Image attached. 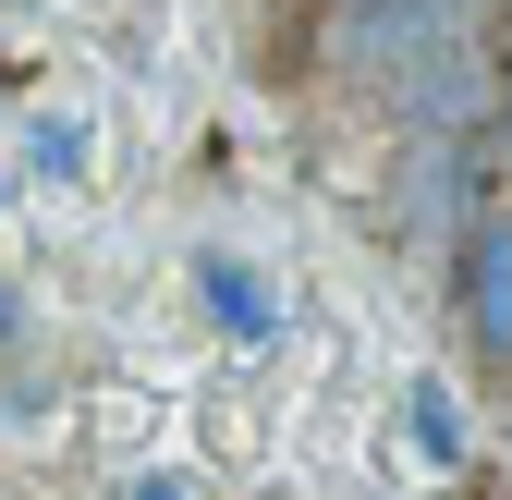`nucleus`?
<instances>
[{
    "label": "nucleus",
    "instance_id": "1",
    "mask_svg": "<svg viewBox=\"0 0 512 500\" xmlns=\"http://www.w3.org/2000/svg\"><path fill=\"white\" fill-rule=\"evenodd\" d=\"M464 330H476L488 366H512V220H488L464 244Z\"/></svg>",
    "mask_w": 512,
    "mask_h": 500
},
{
    "label": "nucleus",
    "instance_id": "2",
    "mask_svg": "<svg viewBox=\"0 0 512 500\" xmlns=\"http://www.w3.org/2000/svg\"><path fill=\"white\" fill-rule=\"evenodd\" d=\"M208 305H220V318H232L244 342H269V330H281V318H269V293H256L244 269H208Z\"/></svg>",
    "mask_w": 512,
    "mask_h": 500
},
{
    "label": "nucleus",
    "instance_id": "4",
    "mask_svg": "<svg viewBox=\"0 0 512 500\" xmlns=\"http://www.w3.org/2000/svg\"><path fill=\"white\" fill-rule=\"evenodd\" d=\"M0 318H13V305H0Z\"/></svg>",
    "mask_w": 512,
    "mask_h": 500
},
{
    "label": "nucleus",
    "instance_id": "3",
    "mask_svg": "<svg viewBox=\"0 0 512 500\" xmlns=\"http://www.w3.org/2000/svg\"><path fill=\"white\" fill-rule=\"evenodd\" d=\"M135 500H196V488H171V476H147V488H135Z\"/></svg>",
    "mask_w": 512,
    "mask_h": 500
},
{
    "label": "nucleus",
    "instance_id": "5",
    "mask_svg": "<svg viewBox=\"0 0 512 500\" xmlns=\"http://www.w3.org/2000/svg\"><path fill=\"white\" fill-rule=\"evenodd\" d=\"M500 135H512V122H500Z\"/></svg>",
    "mask_w": 512,
    "mask_h": 500
}]
</instances>
